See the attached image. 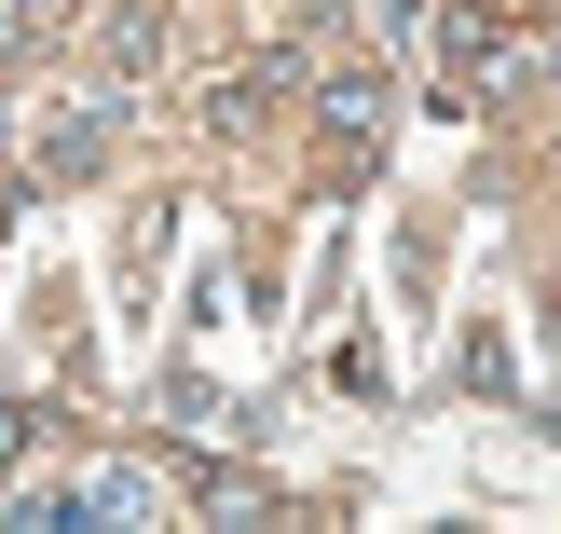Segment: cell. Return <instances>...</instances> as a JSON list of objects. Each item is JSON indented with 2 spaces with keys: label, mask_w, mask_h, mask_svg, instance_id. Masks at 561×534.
Segmentation results:
<instances>
[{
  "label": "cell",
  "mask_w": 561,
  "mask_h": 534,
  "mask_svg": "<svg viewBox=\"0 0 561 534\" xmlns=\"http://www.w3.org/2000/svg\"><path fill=\"white\" fill-rule=\"evenodd\" d=\"M370 124H383V82L343 69V82H329V137H370Z\"/></svg>",
  "instance_id": "6da1fadb"
}]
</instances>
